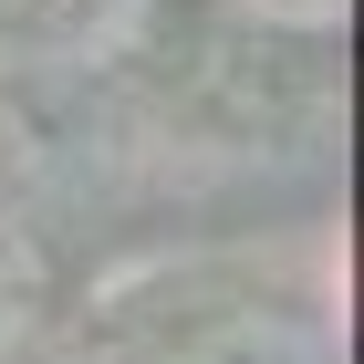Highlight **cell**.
Returning <instances> with one entry per match:
<instances>
[{"mask_svg":"<svg viewBox=\"0 0 364 364\" xmlns=\"http://www.w3.org/2000/svg\"><path fill=\"white\" fill-rule=\"evenodd\" d=\"M31 312H42V260H31L21 229H0V354L31 333Z\"/></svg>","mask_w":364,"mask_h":364,"instance_id":"cell-2","label":"cell"},{"mask_svg":"<svg viewBox=\"0 0 364 364\" xmlns=\"http://www.w3.org/2000/svg\"><path fill=\"white\" fill-rule=\"evenodd\" d=\"M188 364H333V333H312L291 312H229L188 343Z\"/></svg>","mask_w":364,"mask_h":364,"instance_id":"cell-1","label":"cell"}]
</instances>
